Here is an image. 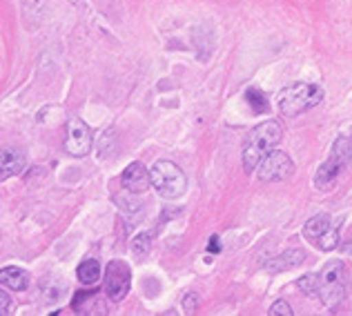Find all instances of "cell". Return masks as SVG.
<instances>
[{"instance_id": "cell-11", "label": "cell", "mask_w": 352, "mask_h": 316, "mask_svg": "<svg viewBox=\"0 0 352 316\" xmlns=\"http://www.w3.org/2000/svg\"><path fill=\"white\" fill-rule=\"evenodd\" d=\"M27 167V158L16 147H0V183L23 174Z\"/></svg>"}, {"instance_id": "cell-7", "label": "cell", "mask_w": 352, "mask_h": 316, "mask_svg": "<svg viewBox=\"0 0 352 316\" xmlns=\"http://www.w3.org/2000/svg\"><path fill=\"white\" fill-rule=\"evenodd\" d=\"M254 172L258 176V181H263V183H279V181L290 179L292 172H294V163H292V158L288 154L274 147L272 152H267L263 156V161L256 165Z\"/></svg>"}, {"instance_id": "cell-20", "label": "cell", "mask_w": 352, "mask_h": 316, "mask_svg": "<svg viewBox=\"0 0 352 316\" xmlns=\"http://www.w3.org/2000/svg\"><path fill=\"white\" fill-rule=\"evenodd\" d=\"M208 249H210V252H212V254H214V252H219V249H221V243H219V236H212V238H210V247H208Z\"/></svg>"}, {"instance_id": "cell-14", "label": "cell", "mask_w": 352, "mask_h": 316, "mask_svg": "<svg viewBox=\"0 0 352 316\" xmlns=\"http://www.w3.org/2000/svg\"><path fill=\"white\" fill-rule=\"evenodd\" d=\"M76 276L82 285H94L98 278H100V265L94 258H87V261H82L76 269Z\"/></svg>"}, {"instance_id": "cell-10", "label": "cell", "mask_w": 352, "mask_h": 316, "mask_svg": "<svg viewBox=\"0 0 352 316\" xmlns=\"http://www.w3.org/2000/svg\"><path fill=\"white\" fill-rule=\"evenodd\" d=\"M120 183H123V188L129 192V194H145L147 190H150V170L143 165V163H129L127 170L123 172V176H120Z\"/></svg>"}, {"instance_id": "cell-3", "label": "cell", "mask_w": 352, "mask_h": 316, "mask_svg": "<svg viewBox=\"0 0 352 316\" xmlns=\"http://www.w3.org/2000/svg\"><path fill=\"white\" fill-rule=\"evenodd\" d=\"M150 181L156 194L168 201L183 196L185 190H188V176L172 161H156L150 170Z\"/></svg>"}, {"instance_id": "cell-9", "label": "cell", "mask_w": 352, "mask_h": 316, "mask_svg": "<svg viewBox=\"0 0 352 316\" xmlns=\"http://www.w3.org/2000/svg\"><path fill=\"white\" fill-rule=\"evenodd\" d=\"M65 150L76 158H82L91 152V132L85 120L72 118L67 123V129H65Z\"/></svg>"}, {"instance_id": "cell-17", "label": "cell", "mask_w": 352, "mask_h": 316, "mask_svg": "<svg viewBox=\"0 0 352 316\" xmlns=\"http://www.w3.org/2000/svg\"><path fill=\"white\" fill-rule=\"evenodd\" d=\"M270 316H292L294 312H292V308H290V303H285V301H276L272 308H270V312H267Z\"/></svg>"}, {"instance_id": "cell-2", "label": "cell", "mask_w": 352, "mask_h": 316, "mask_svg": "<svg viewBox=\"0 0 352 316\" xmlns=\"http://www.w3.org/2000/svg\"><path fill=\"white\" fill-rule=\"evenodd\" d=\"M346 294V269L344 263L332 261L314 274V294L312 299H319L326 308H337L344 301Z\"/></svg>"}, {"instance_id": "cell-4", "label": "cell", "mask_w": 352, "mask_h": 316, "mask_svg": "<svg viewBox=\"0 0 352 316\" xmlns=\"http://www.w3.org/2000/svg\"><path fill=\"white\" fill-rule=\"evenodd\" d=\"M350 161H352V138L339 136L335 145H332L328 161H323L319 165L317 174H314V188L321 192H328L332 185H335L341 170H344Z\"/></svg>"}, {"instance_id": "cell-15", "label": "cell", "mask_w": 352, "mask_h": 316, "mask_svg": "<svg viewBox=\"0 0 352 316\" xmlns=\"http://www.w3.org/2000/svg\"><path fill=\"white\" fill-rule=\"evenodd\" d=\"M245 96H248V103L252 105V109L256 111V114H261V111H265V109H267L265 96L261 94V91H256V89H250Z\"/></svg>"}, {"instance_id": "cell-1", "label": "cell", "mask_w": 352, "mask_h": 316, "mask_svg": "<svg viewBox=\"0 0 352 316\" xmlns=\"http://www.w3.org/2000/svg\"><path fill=\"white\" fill-rule=\"evenodd\" d=\"M283 138V127L279 120H263L256 125L243 141V170L252 174L256 165L263 161L267 152H272Z\"/></svg>"}, {"instance_id": "cell-13", "label": "cell", "mask_w": 352, "mask_h": 316, "mask_svg": "<svg viewBox=\"0 0 352 316\" xmlns=\"http://www.w3.org/2000/svg\"><path fill=\"white\" fill-rule=\"evenodd\" d=\"M0 285H5L14 292H23L30 287V274H27L25 269L16 267V265L3 267L0 269Z\"/></svg>"}, {"instance_id": "cell-19", "label": "cell", "mask_w": 352, "mask_h": 316, "mask_svg": "<svg viewBox=\"0 0 352 316\" xmlns=\"http://www.w3.org/2000/svg\"><path fill=\"white\" fill-rule=\"evenodd\" d=\"M9 310H12V296L0 290V314H9Z\"/></svg>"}, {"instance_id": "cell-16", "label": "cell", "mask_w": 352, "mask_h": 316, "mask_svg": "<svg viewBox=\"0 0 352 316\" xmlns=\"http://www.w3.org/2000/svg\"><path fill=\"white\" fill-rule=\"evenodd\" d=\"M150 238H152L150 234H138V236L134 238V252H136V254L147 252V249H150V245H152V240H150Z\"/></svg>"}, {"instance_id": "cell-8", "label": "cell", "mask_w": 352, "mask_h": 316, "mask_svg": "<svg viewBox=\"0 0 352 316\" xmlns=\"http://www.w3.org/2000/svg\"><path fill=\"white\" fill-rule=\"evenodd\" d=\"M132 287V269L125 261H109L105 267V294L109 301L120 303Z\"/></svg>"}, {"instance_id": "cell-18", "label": "cell", "mask_w": 352, "mask_h": 316, "mask_svg": "<svg viewBox=\"0 0 352 316\" xmlns=\"http://www.w3.org/2000/svg\"><path fill=\"white\" fill-rule=\"evenodd\" d=\"M197 308H199V294L190 292V294L183 299V310L188 312V314H194V312H197Z\"/></svg>"}, {"instance_id": "cell-5", "label": "cell", "mask_w": 352, "mask_h": 316, "mask_svg": "<svg viewBox=\"0 0 352 316\" xmlns=\"http://www.w3.org/2000/svg\"><path fill=\"white\" fill-rule=\"evenodd\" d=\"M323 98V91L314 82H296L285 87L279 94V109L283 116H301L303 111L317 107Z\"/></svg>"}, {"instance_id": "cell-6", "label": "cell", "mask_w": 352, "mask_h": 316, "mask_svg": "<svg viewBox=\"0 0 352 316\" xmlns=\"http://www.w3.org/2000/svg\"><path fill=\"white\" fill-rule=\"evenodd\" d=\"M303 236L310 240L314 247H319L321 252H332L339 247V229L332 225V218L326 214L312 216L303 225Z\"/></svg>"}, {"instance_id": "cell-12", "label": "cell", "mask_w": 352, "mask_h": 316, "mask_svg": "<svg viewBox=\"0 0 352 316\" xmlns=\"http://www.w3.org/2000/svg\"><path fill=\"white\" fill-rule=\"evenodd\" d=\"M303 258H305V252H303V249L292 247V249H285L283 254L270 258V261L265 263V269H267L270 274L288 272V269H292V267H296V265H301V263H303Z\"/></svg>"}]
</instances>
